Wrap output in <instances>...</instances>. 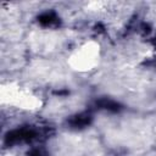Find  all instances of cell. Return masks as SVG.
I'll list each match as a JSON object with an SVG mask.
<instances>
[{"label": "cell", "instance_id": "obj_1", "mask_svg": "<svg viewBox=\"0 0 156 156\" xmlns=\"http://www.w3.org/2000/svg\"><path fill=\"white\" fill-rule=\"evenodd\" d=\"M93 117L90 113L88 112H80V113H77L74 115L73 117H71L68 119V124L71 126V128H74V129H82V128H85L90 124Z\"/></svg>", "mask_w": 156, "mask_h": 156}, {"label": "cell", "instance_id": "obj_3", "mask_svg": "<svg viewBox=\"0 0 156 156\" xmlns=\"http://www.w3.org/2000/svg\"><path fill=\"white\" fill-rule=\"evenodd\" d=\"M96 106H99V108H102V110H106L110 112H118L121 110L119 104L112 99H108V98H104V99L98 100Z\"/></svg>", "mask_w": 156, "mask_h": 156}, {"label": "cell", "instance_id": "obj_4", "mask_svg": "<svg viewBox=\"0 0 156 156\" xmlns=\"http://www.w3.org/2000/svg\"><path fill=\"white\" fill-rule=\"evenodd\" d=\"M27 156H49L46 150L41 146H34L32 149H29Z\"/></svg>", "mask_w": 156, "mask_h": 156}, {"label": "cell", "instance_id": "obj_2", "mask_svg": "<svg viewBox=\"0 0 156 156\" xmlns=\"http://www.w3.org/2000/svg\"><path fill=\"white\" fill-rule=\"evenodd\" d=\"M58 16L54 11H45L38 16V22L44 27H52L58 23Z\"/></svg>", "mask_w": 156, "mask_h": 156}]
</instances>
